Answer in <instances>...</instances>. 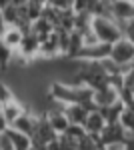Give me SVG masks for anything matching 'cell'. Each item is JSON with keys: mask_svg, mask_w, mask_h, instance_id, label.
<instances>
[{"mask_svg": "<svg viewBox=\"0 0 134 150\" xmlns=\"http://www.w3.org/2000/svg\"><path fill=\"white\" fill-rule=\"evenodd\" d=\"M48 98L54 102L68 106V104H82L92 100V90L88 86H74L60 80H52L48 86Z\"/></svg>", "mask_w": 134, "mask_h": 150, "instance_id": "cell-1", "label": "cell"}, {"mask_svg": "<svg viewBox=\"0 0 134 150\" xmlns=\"http://www.w3.org/2000/svg\"><path fill=\"white\" fill-rule=\"evenodd\" d=\"M90 32L96 38V42H104V44H114L116 40L122 38V30L118 22L108 16H92Z\"/></svg>", "mask_w": 134, "mask_h": 150, "instance_id": "cell-2", "label": "cell"}, {"mask_svg": "<svg viewBox=\"0 0 134 150\" xmlns=\"http://www.w3.org/2000/svg\"><path fill=\"white\" fill-rule=\"evenodd\" d=\"M108 58L112 62H116L118 66H130L134 62V46L122 36L120 40H116L114 44H110Z\"/></svg>", "mask_w": 134, "mask_h": 150, "instance_id": "cell-3", "label": "cell"}, {"mask_svg": "<svg viewBox=\"0 0 134 150\" xmlns=\"http://www.w3.org/2000/svg\"><path fill=\"white\" fill-rule=\"evenodd\" d=\"M126 138H128V134L124 132V128L118 122L106 124V126L102 128V132L98 134V140H100V144L104 148L106 146H112V144H124Z\"/></svg>", "mask_w": 134, "mask_h": 150, "instance_id": "cell-4", "label": "cell"}, {"mask_svg": "<svg viewBox=\"0 0 134 150\" xmlns=\"http://www.w3.org/2000/svg\"><path fill=\"white\" fill-rule=\"evenodd\" d=\"M108 54H110V44L94 42V44H86L82 48L76 60H82V62H100L104 58H108Z\"/></svg>", "mask_w": 134, "mask_h": 150, "instance_id": "cell-5", "label": "cell"}, {"mask_svg": "<svg viewBox=\"0 0 134 150\" xmlns=\"http://www.w3.org/2000/svg\"><path fill=\"white\" fill-rule=\"evenodd\" d=\"M38 48H40V40H38V36L32 34V32H28V34L22 36L20 44H18V48H16L14 52H18L22 58H26L28 62H32V60L38 58Z\"/></svg>", "mask_w": 134, "mask_h": 150, "instance_id": "cell-6", "label": "cell"}, {"mask_svg": "<svg viewBox=\"0 0 134 150\" xmlns=\"http://www.w3.org/2000/svg\"><path fill=\"white\" fill-rule=\"evenodd\" d=\"M110 16L118 22L120 30H122V24L128 20H134V4L128 0H114L112 2V12Z\"/></svg>", "mask_w": 134, "mask_h": 150, "instance_id": "cell-7", "label": "cell"}, {"mask_svg": "<svg viewBox=\"0 0 134 150\" xmlns=\"http://www.w3.org/2000/svg\"><path fill=\"white\" fill-rule=\"evenodd\" d=\"M118 100V88L116 86H104V88H98V90H92V102L96 108H104V106H110Z\"/></svg>", "mask_w": 134, "mask_h": 150, "instance_id": "cell-8", "label": "cell"}, {"mask_svg": "<svg viewBox=\"0 0 134 150\" xmlns=\"http://www.w3.org/2000/svg\"><path fill=\"white\" fill-rule=\"evenodd\" d=\"M34 126H36V114L30 112V110H26V108H24L22 114L10 124V128H14L16 132H22V134H28V136H32Z\"/></svg>", "mask_w": 134, "mask_h": 150, "instance_id": "cell-9", "label": "cell"}, {"mask_svg": "<svg viewBox=\"0 0 134 150\" xmlns=\"http://www.w3.org/2000/svg\"><path fill=\"white\" fill-rule=\"evenodd\" d=\"M60 56L58 54V40H56V32H50V34L40 40V48H38V58H56Z\"/></svg>", "mask_w": 134, "mask_h": 150, "instance_id": "cell-10", "label": "cell"}, {"mask_svg": "<svg viewBox=\"0 0 134 150\" xmlns=\"http://www.w3.org/2000/svg\"><path fill=\"white\" fill-rule=\"evenodd\" d=\"M84 130H86V134H90V136H98L102 132V128L106 126V122H104V118H102V114L98 112V110H92V112H88L86 114V120H84Z\"/></svg>", "mask_w": 134, "mask_h": 150, "instance_id": "cell-11", "label": "cell"}, {"mask_svg": "<svg viewBox=\"0 0 134 150\" xmlns=\"http://www.w3.org/2000/svg\"><path fill=\"white\" fill-rule=\"evenodd\" d=\"M4 134L8 136L12 144V150H30L32 148V138L28 136V134H22V132H16L14 128H6L4 130Z\"/></svg>", "mask_w": 134, "mask_h": 150, "instance_id": "cell-12", "label": "cell"}, {"mask_svg": "<svg viewBox=\"0 0 134 150\" xmlns=\"http://www.w3.org/2000/svg\"><path fill=\"white\" fill-rule=\"evenodd\" d=\"M82 48H84V36L80 32H76V30H70V34H68V48H66V56L64 58L76 60Z\"/></svg>", "mask_w": 134, "mask_h": 150, "instance_id": "cell-13", "label": "cell"}, {"mask_svg": "<svg viewBox=\"0 0 134 150\" xmlns=\"http://www.w3.org/2000/svg\"><path fill=\"white\" fill-rule=\"evenodd\" d=\"M0 112H2V116L6 118L8 126H10L12 122H14V120H16V118L24 112V106L20 104V100H18V98H12L10 102H6V104H2V106H0Z\"/></svg>", "mask_w": 134, "mask_h": 150, "instance_id": "cell-14", "label": "cell"}, {"mask_svg": "<svg viewBox=\"0 0 134 150\" xmlns=\"http://www.w3.org/2000/svg\"><path fill=\"white\" fill-rule=\"evenodd\" d=\"M22 36H24V32L18 28V26H6V30L2 32L0 40L10 48V50H16L18 44H20V40H22Z\"/></svg>", "mask_w": 134, "mask_h": 150, "instance_id": "cell-15", "label": "cell"}, {"mask_svg": "<svg viewBox=\"0 0 134 150\" xmlns=\"http://www.w3.org/2000/svg\"><path fill=\"white\" fill-rule=\"evenodd\" d=\"M64 114L70 124H84L88 110L82 104H68V106H64Z\"/></svg>", "mask_w": 134, "mask_h": 150, "instance_id": "cell-16", "label": "cell"}, {"mask_svg": "<svg viewBox=\"0 0 134 150\" xmlns=\"http://www.w3.org/2000/svg\"><path fill=\"white\" fill-rule=\"evenodd\" d=\"M98 112L102 114V118H104V122H106V124H112V122H118L120 114L124 112V104L120 102V100H116V102L110 104V106L98 108Z\"/></svg>", "mask_w": 134, "mask_h": 150, "instance_id": "cell-17", "label": "cell"}, {"mask_svg": "<svg viewBox=\"0 0 134 150\" xmlns=\"http://www.w3.org/2000/svg\"><path fill=\"white\" fill-rule=\"evenodd\" d=\"M30 32L38 36V40H42V38H46L50 32H54V26L48 22V20H44V18H38V20L30 22Z\"/></svg>", "mask_w": 134, "mask_h": 150, "instance_id": "cell-18", "label": "cell"}, {"mask_svg": "<svg viewBox=\"0 0 134 150\" xmlns=\"http://www.w3.org/2000/svg\"><path fill=\"white\" fill-rule=\"evenodd\" d=\"M76 150H104V146L100 144L98 136L84 134V136H82V138L76 142Z\"/></svg>", "mask_w": 134, "mask_h": 150, "instance_id": "cell-19", "label": "cell"}, {"mask_svg": "<svg viewBox=\"0 0 134 150\" xmlns=\"http://www.w3.org/2000/svg\"><path fill=\"white\" fill-rule=\"evenodd\" d=\"M12 54H14V50H10V48L0 40V72H2V74H4V70L10 68Z\"/></svg>", "mask_w": 134, "mask_h": 150, "instance_id": "cell-20", "label": "cell"}, {"mask_svg": "<svg viewBox=\"0 0 134 150\" xmlns=\"http://www.w3.org/2000/svg\"><path fill=\"white\" fill-rule=\"evenodd\" d=\"M118 124L124 128V132L128 134V136H134V114L132 112H128V110H124L120 118H118Z\"/></svg>", "mask_w": 134, "mask_h": 150, "instance_id": "cell-21", "label": "cell"}, {"mask_svg": "<svg viewBox=\"0 0 134 150\" xmlns=\"http://www.w3.org/2000/svg\"><path fill=\"white\" fill-rule=\"evenodd\" d=\"M62 134H66V136H70L72 140H76V142H78V140L86 134V130H84L82 124H68V128L62 132Z\"/></svg>", "mask_w": 134, "mask_h": 150, "instance_id": "cell-22", "label": "cell"}, {"mask_svg": "<svg viewBox=\"0 0 134 150\" xmlns=\"http://www.w3.org/2000/svg\"><path fill=\"white\" fill-rule=\"evenodd\" d=\"M122 36L134 46V20H128L122 24Z\"/></svg>", "mask_w": 134, "mask_h": 150, "instance_id": "cell-23", "label": "cell"}, {"mask_svg": "<svg viewBox=\"0 0 134 150\" xmlns=\"http://www.w3.org/2000/svg\"><path fill=\"white\" fill-rule=\"evenodd\" d=\"M72 0H46V6H52L56 10H70Z\"/></svg>", "mask_w": 134, "mask_h": 150, "instance_id": "cell-24", "label": "cell"}, {"mask_svg": "<svg viewBox=\"0 0 134 150\" xmlns=\"http://www.w3.org/2000/svg\"><path fill=\"white\" fill-rule=\"evenodd\" d=\"M0 150H12V144H10V140H8V136L2 132L0 134Z\"/></svg>", "mask_w": 134, "mask_h": 150, "instance_id": "cell-25", "label": "cell"}, {"mask_svg": "<svg viewBox=\"0 0 134 150\" xmlns=\"http://www.w3.org/2000/svg\"><path fill=\"white\" fill-rule=\"evenodd\" d=\"M124 150H134V136H128V138L124 140Z\"/></svg>", "mask_w": 134, "mask_h": 150, "instance_id": "cell-26", "label": "cell"}, {"mask_svg": "<svg viewBox=\"0 0 134 150\" xmlns=\"http://www.w3.org/2000/svg\"><path fill=\"white\" fill-rule=\"evenodd\" d=\"M6 128H8V122H6V118H4V116H2V112H0V134H2Z\"/></svg>", "mask_w": 134, "mask_h": 150, "instance_id": "cell-27", "label": "cell"}, {"mask_svg": "<svg viewBox=\"0 0 134 150\" xmlns=\"http://www.w3.org/2000/svg\"><path fill=\"white\" fill-rule=\"evenodd\" d=\"M124 110H128V112H132V114H134V98L130 100V102L124 104Z\"/></svg>", "mask_w": 134, "mask_h": 150, "instance_id": "cell-28", "label": "cell"}, {"mask_svg": "<svg viewBox=\"0 0 134 150\" xmlns=\"http://www.w3.org/2000/svg\"><path fill=\"white\" fill-rule=\"evenodd\" d=\"M6 26H8V24L4 22V18H2V12H0V36H2V32H4V30H6Z\"/></svg>", "mask_w": 134, "mask_h": 150, "instance_id": "cell-29", "label": "cell"}, {"mask_svg": "<svg viewBox=\"0 0 134 150\" xmlns=\"http://www.w3.org/2000/svg\"><path fill=\"white\" fill-rule=\"evenodd\" d=\"M12 4V0H0V10H4L6 6H10Z\"/></svg>", "mask_w": 134, "mask_h": 150, "instance_id": "cell-30", "label": "cell"}, {"mask_svg": "<svg viewBox=\"0 0 134 150\" xmlns=\"http://www.w3.org/2000/svg\"><path fill=\"white\" fill-rule=\"evenodd\" d=\"M130 90H132V94H134V86H132V88H130Z\"/></svg>", "mask_w": 134, "mask_h": 150, "instance_id": "cell-31", "label": "cell"}, {"mask_svg": "<svg viewBox=\"0 0 134 150\" xmlns=\"http://www.w3.org/2000/svg\"><path fill=\"white\" fill-rule=\"evenodd\" d=\"M30 150H36V148H30Z\"/></svg>", "mask_w": 134, "mask_h": 150, "instance_id": "cell-32", "label": "cell"}, {"mask_svg": "<svg viewBox=\"0 0 134 150\" xmlns=\"http://www.w3.org/2000/svg\"><path fill=\"white\" fill-rule=\"evenodd\" d=\"M132 4H134V0H132Z\"/></svg>", "mask_w": 134, "mask_h": 150, "instance_id": "cell-33", "label": "cell"}, {"mask_svg": "<svg viewBox=\"0 0 134 150\" xmlns=\"http://www.w3.org/2000/svg\"><path fill=\"white\" fill-rule=\"evenodd\" d=\"M132 66H134V62H132Z\"/></svg>", "mask_w": 134, "mask_h": 150, "instance_id": "cell-34", "label": "cell"}]
</instances>
